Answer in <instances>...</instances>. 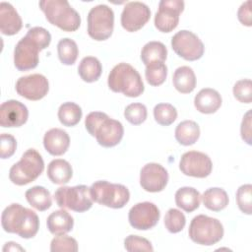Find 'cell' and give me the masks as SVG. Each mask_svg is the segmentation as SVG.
<instances>
[{"mask_svg": "<svg viewBox=\"0 0 252 252\" xmlns=\"http://www.w3.org/2000/svg\"><path fill=\"white\" fill-rule=\"evenodd\" d=\"M50 250L52 252H76L78 251V243L71 236L58 235L51 240Z\"/></svg>", "mask_w": 252, "mask_h": 252, "instance_id": "cell-38", "label": "cell"}, {"mask_svg": "<svg viewBox=\"0 0 252 252\" xmlns=\"http://www.w3.org/2000/svg\"><path fill=\"white\" fill-rule=\"evenodd\" d=\"M82 115V108L75 102H64L60 105L58 109L59 121L61 122V124L67 127L77 125L80 122Z\"/></svg>", "mask_w": 252, "mask_h": 252, "instance_id": "cell-31", "label": "cell"}, {"mask_svg": "<svg viewBox=\"0 0 252 252\" xmlns=\"http://www.w3.org/2000/svg\"><path fill=\"white\" fill-rule=\"evenodd\" d=\"M186 223V219L183 213L177 209H169L164 216V225L171 233L181 231Z\"/></svg>", "mask_w": 252, "mask_h": 252, "instance_id": "cell-35", "label": "cell"}, {"mask_svg": "<svg viewBox=\"0 0 252 252\" xmlns=\"http://www.w3.org/2000/svg\"><path fill=\"white\" fill-rule=\"evenodd\" d=\"M168 181L167 170L159 163L150 162L144 165L140 172V185L148 192L162 191Z\"/></svg>", "mask_w": 252, "mask_h": 252, "instance_id": "cell-17", "label": "cell"}, {"mask_svg": "<svg viewBox=\"0 0 252 252\" xmlns=\"http://www.w3.org/2000/svg\"><path fill=\"white\" fill-rule=\"evenodd\" d=\"M54 200L61 209H69L77 213H84L93 206L90 188L86 185L63 186L54 192Z\"/></svg>", "mask_w": 252, "mask_h": 252, "instance_id": "cell-8", "label": "cell"}, {"mask_svg": "<svg viewBox=\"0 0 252 252\" xmlns=\"http://www.w3.org/2000/svg\"><path fill=\"white\" fill-rule=\"evenodd\" d=\"M200 137V127L192 120L180 122L175 129V139L183 146H191L197 142Z\"/></svg>", "mask_w": 252, "mask_h": 252, "instance_id": "cell-27", "label": "cell"}, {"mask_svg": "<svg viewBox=\"0 0 252 252\" xmlns=\"http://www.w3.org/2000/svg\"><path fill=\"white\" fill-rule=\"evenodd\" d=\"M251 1L247 0L246 2L242 3L240 8L237 12L238 20L242 25L250 27L252 25V18H251V8H250Z\"/></svg>", "mask_w": 252, "mask_h": 252, "instance_id": "cell-43", "label": "cell"}, {"mask_svg": "<svg viewBox=\"0 0 252 252\" xmlns=\"http://www.w3.org/2000/svg\"><path fill=\"white\" fill-rule=\"evenodd\" d=\"M46 20L64 32H75L81 25L79 13L66 0H42L38 3Z\"/></svg>", "mask_w": 252, "mask_h": 252, "instance_id": "cell-4", "label": "cell"}, {"mask_svg": "<svg viewBox=\"0 0 252 252\" xmlns=\"http://www.w3.org/2000/svg\"><path fill=\"white\" fill-rule=\"evenodd\" d=\"M85 126L89 134L95 137L96 142L104 148L116 146L123 138L122 123L110 118L104 112L93 111L89 113L85 120Z\"/></svg>", "mask_w": 252, "mask_h": 252, "instance_id": "cell-2", "label": "cell"}, {"mask_svg": "<svg viewBox=\"0 0 252 252\" xmlns=\"http://www.w3.org/2000/svg\"><path fill=\"white\" fill-rule=\"evenodd\" d=\"M167 76V67L163 62H154L146 66L145 77L151 86L161 85Z\"/></svg>", "mask_w": 252, "mask_h": 252, "instance_id": "cell-33", "label": "cell"}, {"mask_svg": "<svg viewBox=\"0 0 252 252\" xmlns=\"http://www.w3.org/2000/svg\"><path fill=\"white\" fill-rule=\"evenodd\" d=\"M30 38H32L41 50L48 47L51 41V35L47 30L41 27H34L28 31L27 34Z\"/></svg>", "mask_w": 252, "mask_h": 252, "instance_id": "cell-41", "label": "cell"}, {"mask_svg": "<svg viewBox=\"0 0 252 252\" xmlns=\"http://www.w3.org/2000/svg\"><path fill=\"white\" fill-rule=\"evenodd\" d=\"M155 120L162 126L172 124L177 118V110L170 103H158L154 108Z\"/></svg>", "mask_w": 252, "mask_h": 252, "instance_id": "cell-34", "label": "cell"}, {"mask_svg": "<svg viewBox=\"0 0 252 252\" xmlns=\"http://www.w3.org/2000/svg\"><path fill=\"white\" fill-rule=\"evenodd\" d=\"M23 27L22 18L8 2L0 3V31L5 35H14Z\"/></svg>", "mask_w": 252, "mask_h": 252, "instance_id": "cell-19", "label": "cell"}, {"mask_svg": "<svg viewBox=\"0 0 252 252\" xmlns=\"http://www.w3.org/2000/svg\"><path fill=\"white\" fill-rule=\"evenodd\" d=\"M114 28L113 10L104 4L93 7L88 14V34L94 40H105Z\"/></svg>", "mask_w": 252, "mask_h": 252, "instance_id": "cell-9", "label": "cell"}, {"mask_svg": "<svg viewBox=\"0 0 252 252\" xmlns=\"http://www.w3.org/2000/svg\"><path fill=\"white\" fill-rule=\"evenodd\" d=\"M236 202L239 210L246 214H252V185H241L236 191Z\"/></svg>", "mask_w": 252, "mask_h": 252, "instance_id": "cell-37", "label": "cell"}, {"mask_svg": "<svg viewBox=\"0 0 252 252\" xmlns=\"http://www.w3.org/2000/svg\"><path fill=\"white\" fill-rule=\"evenodd\" d=\"M234 97L243 103H250L252 100V82L250 79L237 81L233 86Z\"/></svg>", "mask_w": 252, "mask_h": 252, "instance_id": "cell-39", "label": "cell"}, {"mask_svg": "<svg viewBox=\"0 0 252 252\" xmlns=\"http://www.w3.org/2000/svg\"><path fill=\"white\" fill-rule=\"evenodd\" d=\"M188 234L190 239L200 245L211 246L218 243L223 236L221 222L205 215H198L190 222Z\"/></svg>", "mask_w": 252, "mask_h": 252, "instance_id": "cell-6", "label": "cell"}, {"mask_svg": "<svg viewBox=\"0 0 252 252\" xmlns=\"http://www.w3.org/2000/svg\"><path fill=\"white\" fill-rule=\"evenodd\" d=\"M44 161L34 149L27 150L21 159L12 165L9 171L10 180L16 185H26L34 181L43 171Z\"/></svg>", "mask_w": 252, "mask_h": 252, "instance_id": "cell-5", "label": "cell"}, {"mask_svg": "<svg viewBox=\"0 0 252 252\" xmlns=\"http://www.w3.org/2000/svg\"><path fill=\"white\" fill-rule=\"evenodd\" d=\"M40 47L28 35L21 38L14 49V64L19 71L34 69L38 64Z\"/></svg>", "mask_w": 252, "mask_h": 252, "instance_id": "cell-14", "label": "cell"}, {"mask_svg": "<svg viewBox=\"0 0 252 252\" xmlns=\"http://www.w3.org/2000/svg\"><path fill=\"white\" fill-rule=\"evenodd\" d=\"M160 217L158 208L152 202H141L134 205L128 214L132 227L139 230H148L154 227Z\"/></svg>", "mask_w": 252, "mask_h": 252, "instance_id": "cell-13", "label": "cell"}, {"mask_svg": "<svg viewBox=\"0 0 252 252\" xmlns=\"http://www.w3.org/2000/svg\"><path fill=\"white\" fill-rule=\"evenodd\" d=\"M201 198L203 200L204 206L214 212H220L223 210L228 205L229 201L227 193L219 187L207 189Z\"/></svg>", "mask_w": 252, "mask_h": 252, "instance_id": "cell-28", "label": "cell"}, {"mask_svg": "<svg viewBox=\"0 0 252 252\" xmlns=\"http://www.w3.org/2000/svg\"><path fill=\"white\" fill-rule=\"evenodd\" d=\"M124 247L129 252H136V251L153 252L154 251L152 243L148 239L138 235H133V234L125 238Z\"/></svg>", "mask_w": 252, "mask_h": 252, "instance_id": "cell-40", "label": "cell"}, {"mask_svg": "<svg viewBox=\"0 0 252 252\" xmlns=\"http://www.w3.org/2000/svg\"><path fill=\"white\" fill-rule=\"evenodd\" d=\"M201 195L199 191L193 187H182L175 193V203L187 213H191L199 208Z\"/></svg>", "mask_w": 252, "mask_h": 252, "instance_id": "cell-25", "label": "cell"}, {"mask_svg": "<svg viewBox=\"0 0 252 252\" xmlns=\"http://www.w3.org/2000/svg\"><path fill=\"white\" fill-rule=\"evenodd\" d=\"M25 196L29 204L39 212L46 211L52 205L50 192L42 186H33L28 189Z\"/></svg>", "mask_w": 252, "mask_h": 252, "instance_id": "cell-26", "label": "cell"}, {"mask_svg": "<svg viewBox=\"0 0 252 252\" xmlns=\"http://www.w3.org/2000/svg\"><path fill=\"white\" fill-rule=\"evenodd\" d=\"M147 107L143 103L135 102L126 106L124 116L133 125H140L147 119Z\"/></svg>", "mask_w": 252, "mask_h": 252, "instance_id": "cell-36", "label": "cell"}, {"mask_svg": "<svg viewBox=\"0 0 252 252\" xmlns=\"http://www.w3.org/2000/svg\"><path fill=\"white\" fill-rule=\"evenodd\" d=\"M72 175V166L65 159H53L47 166V176L54 184H66L70 181Z\"/></svg>", "mask_w": 252, "mask_h": 252, "instance_id": "cell-23", "label": "cell"}, {"mask_svg": "<svg viewBox=\"0 0 252 252\" xmlns=\"http://www.w3.org/2000/svg\"><path fill=\"white\" fill-rule=\"evenodd\" d=\"M221 96L214 89H202L194 98V105L196 109L205 114L215 113L221 105Z\"/></svg>", "mask_w": 252, "mask_h": 252, "instance_id": "cell-21", "label": "cell"}, {"mask_svg": "<svg viewBox=\"0 0 252 252\" xmlns=\"http://www.w3.org/2000/svg\"><path fill=\"white\" fill-rule=\"evenodd\" d=\"M151 18V10L143 2H128L121 14V25L127 32H133L142 29Z\"/></svg>", "mask_w": 252, "mask_h": 252, "instance_id": "cell-16", "label": "cell"}, {"mask_svg": "<svg viewBox=\"0 0 252 252\" xmlns=\"http://www.w3.org/2000/svg\"><path fill=\"white\" fill-rule=\"evenodd\" d=\"M241 137L248 145H251V110H248L243 116L241 127Z\"/></svg>", "mask_w": 252, "mask_h": 252, "instance_id": "cell-44", "label": "cell"}, {"mask_svg": "<svg viewBox=\"0 0 252 252\" xmlns=\"http://www.w3.org/2000/svg\"><path fill=\"white\" fill-rule=\"evenodd\" d=\"M25 251L24 248H22L18 243L16 242H13V241H10V242H7L5 244V246L3 247V251Z\"/></svg>", "mask_w": 252, "mask_h": 252, "instance_id": "cell-45", "label": "cell"}, {"mask_svg": "<svg viewBox=\"0 0 252 252\" xmlns=\"http://www.w3.org/2000/svg\"><path fill=\"white\" fill-rule=\"evenodd\" d=\"M49 90V84L41 74H32L21 77L16 83V92L21 96L30 100L43 98Z\"/></svg>", "mask_w": 252, "mask_h": 252, "instance_id": "cell-15", "label": "cell"}, {"mask_svg": "<svg viewBox=\"0 0 252 252\" xmlns=\"http://www.w3.org/2000/svg\"><path fill=\"white\" fill-rule=\"evenodd\" d=\"M179 168L187 176L205 178L213 169V163L208 155L202 152L189 151L181 156Z\"/></svg>", "mask_w": 252, "mask_h": 252, "instance_id": "cell-11", "label": "cell"}, {"mask_svg": "<svg viewBox=\"0 0 252 252\" xmlns=\"http://www.w3.org/2000/svg\"><path fill=\"white\" fill-rule=\"evenodd\" d=\"M1 224L6 232L16 233L22 238L29 239L37 233L39 220L32 210L14 203L3 211Z\"/></svg>", "mask_w": 252, "mask_h": 252, "instance_id": "cell-1", "label": "cell"}, {"mask_svg": "<svg viewBox=\"0 0 252 252\" xmlns=\"http://www.w3.org/2000/svg\"><path fill=\"white\" fill-rule=\"evenodd\" d=\"M184 10V2L181 0H161L155 16V26L162 32H170L179 22V15Z\"/></svg>", "mask_w": 252, "mask_h": 252, "instance_id": "cell-12", "label": "cell"}, {"mask_svg": "<svg viewBox=\"0 0 252 252\" xmlns=\"http://www.w3.org/2000/svg\"><path fill=\"white\" fill-rule=\"evenodd\" d=\"M0 157L1 158H8L12 157L17 148V141L14 136L3 133L0 137Z\"/></svg>", "mask_w": 252, "mask_h": 252, "instance_id": "cell-42", "label": "cell"}, {"mask_svg": "<svg viewBox=\"0 0 252 252\" xmlns=\"http://www.w3.org/2000/svg\"><path fill=\"white\" fill-rule=\"evenodd\" d=\"M28 117L27 106L19 100L10 99L0 106V125L4 128L20 127L27 122Z\"/></svg>", "mask_w": 252, "mask_h": 252, "instance_id": "cell-18", "label": "cell"}, {"mask_svg": "<svg viewBox=\"0 0 252 252\" xmlns=\"http://www.w3.org/2000/svg\"><path fill=\"white\" fill-rule=\"evenodd\" d=\"M171 46L178 56L187 61L200 59L205 50L202 40L194 32L186 30L177 32L172 36Z\"/></svg>", "mask_w": 252, "mask_h": 252, "instance_id": "cell-10", "label": "cell"}, {"mask_svg": "<svg viewBox=\"0 0 252 252\" xmlns=\"http://www.w3.org/2000/svg\"><path fill=\"white\" fill-rule=\"evenodd\" d=\"M167 57L166 46L160 41H150L141 51V60L147 66L154 62H164Z\"/></svg>", "mask_w": 252, "mask_h": 252, "instance_id": "cell-30", "label": "cell"}, {"mask_svg": "<svg viewBox=\"0 0 252 252\" xmlns=\"http://www.w3.org/2000/svg\"><path fill=\"white\" fill-rule=\"evenodd\" d=\"M57 52L61 63L64 65H73L79 54L77 43L68 37L59 40L57 44Z\"/></svg>", "mask_w": 252, "mask_h": 252, "instance_id": "cell-32", "label": "cell"}, {"mask_svg": "<svg viewBox=\"0 0 252 252\" xmlns=\"http://www.w3.org/2000/svg\"><path fill=\"white\" fill-rule=\"evenodd\" d=\"M90 193L93 201L112 209L123 208L130 199V192L126 186L105 180L93 183L90 187Z\"/></svg>", "mask_w": 252, "mask_h": 252, "instance_id": "cell-7", "label": "cell"}, {"mask_svg": "<svg viewBox=\"0 0 252 252\" xmlns=\"http://www.w3.org/2000/svg\"><path fill=\"white\" fill-rule=\"evenodd\" d=\"M173 86L181 94H189L196 87V76L189 66L178 67L173 74Z\"/></svg>", "mask_w": 252, "mask_h": 252, "instance_id": "cell-24", "label": "cell"}, {"mask_svg": "<svg viewBox=\"0 0 252 252\" xmlns=\"http://www.w3.org/2000/svg\"><path fill=\"white\" fill-rule=\"evenodd\" d=\"M43 146L50 155L61 156L70 146V137L63 129L52 128L44 134Z\"/></svg>", "mask_w": 252, "mask_h": 252, "instance_id": "cell-20", "label": "cell"}, {"mask_svg": "<svg viewBox=\"0 0 252 252\" xmlns=\"http://www.w3.org/2000/svg\"><path fill=\"white\" fill-rule=\"evenodd\" d=\"M102 72V66L99 60L94 56L84 57L78 67V73L81 79L87 83H93L99 79Z\"/></svg>", "mask_w": 252, "mask_h": 252, "instance_id": "cell-29", "label": "cell"}, {"mask_svg": "<svg viewBox=\"0 0 252 252\" xmlns=\"http://www.w3.org/2000/svg\"><path fill=\"white\" fill-rule=\"evenodd\" d=\"M46 225L50 233L55 236L64 235L72 230L74 220L72 216L64 209L51 213L46 220Z\"/></svg>", "mask_w": 252, "mask_h": 252, "instance_id": "cell-22", "label": "cell"}, {"mask_svg": "<svg viewBox=\"0 0 252 252\" xmlns=\"http://www.w3.org/2000/svg\"><path fill=\"white\" fill-rule=\"evenodd\" d=\"M107 84L112 92L122 93L129 97H137L145 90L139 72L130 64L124 62L112 68L108 75Z\"/></svg>", "mask_w": 252, "mask_h": 252, "instance_id": "cell-3", "label": "cell"}]
</instances>
